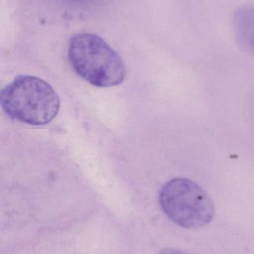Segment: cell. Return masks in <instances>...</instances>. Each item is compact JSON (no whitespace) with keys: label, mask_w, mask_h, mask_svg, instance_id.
Listing matches in <instances>:
<instances>
[{"label":"cell","mask_w":254,"mask_h":254,"mask_svg":"<svg viewBox=\"0 0 254 254\" xmlns=\"http://www.w3.org/2000/svg\"><path fill=\"white\" fill-rule=\"evenodd\" d=\"M0 106L12 119L43 126L56 117L60 100L53 88L44 80L22 75L0 90Z\"/></svg>","instance_id":"1"},{"label":"cell","mask_w":254,"mask_h":254,"mask_svg":"<svg viewBox=\"0 0 254 254\" xmlns=\"http://www.w3.org/2000/svg\"><path fill=\"white\" fill-rule=\"evenodd\" d=\"M69 59L73 69L84 80L97 87L120 84L126 67L119 54L95 34H76L69 45Z\"/></svg>","instance_id":"2"},{"label":"cell","mask_w":254,"mask_h":254,"mask_svg":"<svg viewBox=\"0 0 254 254\" xmlns=\"http://www.w3.org/2000/svg\"><path fill=\"white\" fill-rule=\"evenodd\" d=\"M160 203L173 222L187 229L202 228L214 217L211 198L198 184L189 179L177 178L169 181L160 192Z\"/></svg>","instance_id":"3"},{"label":"cell","mask_w":254,"mask_h":254,"mask_svg":"<svg viewBox=\"0 0 254 254\" xmlns=\"http://www.w3.org/2000/svg\"><path fill=\"white\" fill-rule=\"evenodd\" d=\"M164 254H183L177 253V252H168V253H165Z\"/></svg>","instance_id":"4"}]
</instances>
